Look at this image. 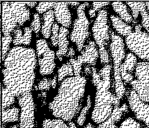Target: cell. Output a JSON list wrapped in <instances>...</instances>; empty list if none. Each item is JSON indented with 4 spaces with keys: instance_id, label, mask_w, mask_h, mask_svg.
Here are the masks:
<instances>
[{
    "instance_id": "obj_1",
    "label": "cell",
    "mask_w": 149,
    "mask_h": 128,
    "mask_svg": "<svg viewBox=\"0 0 149 128\" xmlns=\"http://www.w3.org/2000/svg\"><path fill=\"white\" fill-rule=\"evenodd\" d=\"M36 55L33 49L12 48L4 61L3 85L16 97L31 93L35 78Z\"/></svg>"
},
{
    "instance_id": "obj_2",
    "label": "cell",
    "mask_w": 149,
    "mask_h": 128,
    "mask_svg": "<svg viewBox=\"0 0 149 128\" xmlns=\"http://www.w3.org/2000/svg\"><path fill=\"white\" fill-rule=\"evenodd\" d=\"M86 84L85 77L73 76L65 78L57 95L49 104L52 114L65 122L72 120L81 108Z\"/></svg>"
},
{
    "instance_id": "obj_3",
    "label": "cell",
    "mask_w": 149,
    "mask_h": 128,
    "mask_svg": "<svg viewBox=\"0 0 149 128\" xmlns=\"http://www.w3.org/2000/svg\"><path fill=\"white\" fill-rule=\"evenodd\" d=\"M111 69V65L107 64L99 72L102 79L96 86L95 107L92 114V119L97 125L107 120L115 107L120 105L119 99L110 91Z\"/></svg>"
},
{
    "instance_id": "obj_4",
    "label": "cell",
    "mask_w": 149,
    "mask_h": 128,
    "mask_svg": "<svg viewBox=\"0 0 149 128\" xmlns=\"http://www.w3.org/2000/svg\"><path fill=\"white\" fill-rule=\"evenodd\" d=\"M30 13L26 3L3 2L2 4V32L10 36L12 32L30 20Z\"/></svg>"
},
{
    "instance_id": "obj_5",
    "label": "cell",
    "mask_w": 149,
    "mask_h": 128,
    "mask_svg": "<svg viewBox=\"0 0 149 128\" xmlns=\"http://www.w3.org/2000/svg\"><path fill=\"white\" fill-rule=\"evenodd\" d=\"M110 51L114 64V83L115 94L120 100L122 99L125 92V88L120 74V65L125 57L123 40L119 35L110 30Z\"/></svg>"
},
{
    "instance_id": "obj_6",
    "label": "cell",
    "mask_w": 149,
    "mask_h": 128,
    "mask_svg": "<svg viewBox=\"0 0 149 128\" xmlns=\"http://www.w3.org/2000/svg\"><path fill=\"white\" fill-rule=\"evenodd\" d=\"M125 43L132 53L149 62V35L142 31L140 24H136L135 31L126 37Z\"/></svg>"
},
{
    "instance_id": "obj_7",
    "label": "cell",
    "mask_w": 149,
    "mask_h": 128,
    "mask_svg": "<svg viewBox=\"0 0 149 128\" xmlns=\"http://www.w3.org/2000/svg\"><path fill=\"white\" fill-rule=\"evenodd\" d=\"M88 3H85L78 6L77 9L78 18L74 20L73 30L70 35V39L72 42L76 44L79 52H81L84 47L85 40L88 36L90 23L85 13V7L88 6Z\"/></svg>"
},
{
    "instance_id": "obj_8",
    "label": "cell",
    "mask_w": 149,
    "mask_h": 128,
    "mask_svg": "<svg viewBox=\"0 0 149 128\" xmlns=\"http://www.w3.org/2000/svg\"><path fill=\"white\" fill-rule=\"evenodd\" d=\"M135 75L136 79L130 83L133 90L144 102H149V62H140L136 64Z\"/></svg>"
},
{
    "instance_id": "obj_9",
    "label": "cell",
    "mask_w": 149,
    "mask_h": 128,
    "mask_svg": "<svg viewBox=\"0 0 149 128\" xmlns=\"http://www.w3.org/2000/svg\"><path fill=\"white\" fill-rule=\"evenodd\" d=\"M36 55L38 59L40 73L42 76L52 74L55 68L54 51L49 49L46 40L36 41Z\"/></svg>"
},
{
    "instance_id": "obj_10",
    "label": "cell",
    "mask_w": 149,
    "mask_h": 128,
    "mask_svg": "<svg viewBox=\"0 0 149 128\" xmlns=\"http://www.w3.org/2000/svg\"><path fill=\"white\" fill-rule=\"evenodd\" d=\"M93 38L99 48H105L110 38V30L108 25L107 11L103 9L98 11L97 18L92 27Z\"/></svg>"
},
{
    "instance_id": "obj_11",
    "label": "cell",
    "mask_w": 149,
    "mask_h": 128,
    "mask_svg": "<svg viewBox=\"0 0 149 128\" xmlns=\"http://www.w3.org/2000/svg\"><path fill=\"white\" fill-rule=\"evenodd\" d=\"M21 107L19 128H35V104L31 93L18 97Z\"/></svg>"
},
{
    "instance_id": "obj_12",
    "label": "cell",
    "mask_w": 149,
    "mask_h": 128,
    "mask_svg": "<svg viewBox=\"0 0 149 128\" xmlns=\"http://www.w3.org/2000/svg\"><path fill=\"white\" fill-rule=\"evenodd\" d=\"M99 55V52L96 47V44L91 41L81 52V54L77 57V59H71L69 62L73 66L74 76H80L81 65L87 64L90 65H95Z\"/></svg>"
},
{
    "instance_id": "obj_13",
    "label": "cell",
    "mask_w": 149,
    "mask_h": 128,
    "mask_svg": "<svg viewBox=\"0 0 149 128\" xmlns=\"http://www.w3.org/2000/svg\"><path fill=\"white\" fill-rule=\"evenodd\" d=\"M128 101L136 118L149 127V105L140 99L134 90L130 91Z\"/></svg>"
},
{
    "instance_id": "obj_14",
    "label": "cell",
    "mask_w": 149,
    "mask_h": 128,
    "mask_svg": "<svg viewBox=\"0 0 149 128\" xmlns=\"http://www.w3.org/2000/svg\"><path fill=\"white\" fill-rule=\"evenodd\" d=\"M68 5V2H58L53 8L56 20L67 28H70L72 24V16Z\"/></svg>"
},
{
    "instance_id": "obj_15",
    "label": "cell",
    "mask_w": 149,
    "mask_h": 128,
    "mask_svg": "<svg viewBox=\"0 0 149 128\" xmlns=\"http://www.w3.org/2000/svg\"><path fill=\"white\" fill-rule=\"evenodd\" d=\"M127 113H128V107L126 104H124L121 107H115L110 118L99 125L97 127L93 126L91 123H88L85 128H117L116 124L120 120L122 115Z\"/></svg>"
},
{
    "instance_id": "obj_16",
    "label": "cell",
    "mask_w": 149,
    "mask_h": 128,
    "mask_svg": "<svg viewBox=\"0 0 149 128\" xmlns=\"http://www.w3.org/2000/svg\"><path fill=\"white\" fill-rule=\"evenodd\" d=\"M69 34L68 29L65 27H61L60 28L58 36V50L56 52V56L60 61L63 60V57L67 55L68 52V46L69 42L67 36Z\"/></svg>"
},
{
    "instance_id": "obj_17",
    "label": "cell",
    "mask_w": 149,
    "mask_h": 128,
    "mask_svg": "<svg viewBox=\"0 0 149 128\" xmlns=\"http://www.w3.org/2000/svg\"><path fill=\"white\" fill-rule=\"evenodd\" d=\"M32 30L31 28L25 27L24 28V34L19 28L16 29L14 31V38L13 43L16 46L20 45H29L31 40Z\"/></svg>"
},
{
    "instance_id": "obj_18",
    "label": "cell",
    "mask_w": 149,
    "mask_h": 128,
    "mask_svg": "<svg viewBox=\"0 0 149 128\" xmlns=\"http://www.w3.org/2000/svg\"><path fill=\"white\" fill-rule=\"evenodd\" d=\"M110 19L114 29L118 32V34L127 37L133 32L132 27L120 18L115 15H111Z\"/></svg>"
},
{
    "instance_id": "obj_19",
    "label": "cell",
    "mask_w": 149,
    "mask_h": 128,
    "mask_svg": "<svg viewBox=\"0 0 149 128\" xmlns=\"http://www.w3.org/2000/svg\"><path fill=\"white\" fill-rule=\"evenodd\" d=\"M54 10H50L43 15V23L41 27V34L44 38H48L51 35L53 22L55 20Z\"/></svg>"
},
{
    "instance_id": "obj_20",
    "label": "cell",
    "mask_w": 149,
    "mask_h": 128,
    "mask_svg": "<svg viewBox=\"0 0 149 128\" xmlns=\"http://www.w3.org/2000/svg\"><path fill=\"white\" fill-rule=\"evenodd\" d=\"M112 6L114 11L117 13L120 18L127 23L134 22L132 16L130 14L127 6L123 2H113Z\"/></svg>"
},
{
    "instance_id": "obj_21",
    "label": "cell",
    "mask_w": 149,
    "mask_h": 128,
    "mask_svg": "<svg viewBox=\"0 0 149 128\" xmlns=\"http://www.w3.org/2000/svg\"><path fill=\"white\" fill-rule=\"evenodd\" d=\"M43 128H77L74 123L69 122L68 124L61 119H49L43 121L42 124Z\"/></svg>"
},
{
    "instance_id": "obj_22",
    "label": "cell",
    "mask_w": 149,
    "mask_h": 128,
    "mask_svg": "<svg viewBox=\"0 0 149 128\" xmlns=\"http://www.w3.org/2000/svg\"><path fill=\"white\" fill-rule=\"evenodd\" d=\"M136 58L132 53H129L126 55V58L124 62L120 65V71H125L130 74L132 73L136 66Z\"/></svg>"
},
{
    "instance_id": "obj_23",
    "label": "cell",
    "mask_w": 149,
    "mask_h": 128,
    "mask_svg": "<svg viewBox=\"0 0 149 128\" xmlns=\"http://www.w3.org/2000/svg\"><path fill=\"white\" fill-rule=\"evenodd\" d=\"M19 109L17 107H13L10 109L2 111V121L3 123L16 122L19 120Z\"/></svg>"
},
{
    "instance_id": "obj_24",
    "label": "cell",
    "mask_w": 149,
    "mask_h": 128,
    "mask_svg": "<svg viewBox=\"0 0 149 128\" xmlns=\"http://www.w3.org/2000/svg\"><path fill=\"white\" fill-rule=\"evenodd\" d=\"M15 97L5 87H2V111L6 110L13 104Z\"/></svg>"
},
{
    "instance_id": "obj_25",
    "label": "cell",
    "mask_w": 149,
    "mask_h": 128,
    "mask_svg": "<svg viewBox=\"0 0 149 128\" xmlns=\"http://www.w3.org/2000/svg\"><path fill=\"white\" fill-rule=\"evenodd\" d=\"M67 76L73 77L74 76V71L72 65L70 63V62L67 64H65L61 66V67L58 70V80L61 82L63 80V78Z\"/></svg>"
},
{
    "instance_id": "obj_26",
    "label": "cell",
    "mask_w": 149,
    "mask_h": 128,
    "mask_svg": "<svg viewBox=\"0 0 149 128\" xmlns=\"http://www.w3.org/2000/svg\"><path fill=\"white\" fill-rule=\"evenodd\" d=\"M91 105H92V101H91V97L90 96H88L87 97V100H86V104L85 106V107L83 108L81 110V112L80 113V115L79 117L77 119V123L79 126H83L86 120V114L88 112V110L91 107Z\"/></svg>"
},
{
    "instance_id": "obj_27",
    "label": "cell",
    "mask_w": 149,
    "mask_h": 128,
    "mask_svg": "<svg viewBox=\"0 0 149 128\" xmlns=\"http://www.w3.org/2000/svg\"><path fill=\"white\" fill-rule=\"evenodd\" d=\"M12 36H3L2 38V60L5 61L9 52L10 43L12 42Z\"/></svg>"
},
{
    "instance_id": "obj_28",
    "label": "cell",
    "mask_w": 149,
    "mask_h": 128,
    "mask_svg": "<svg viewBox=\"0 0 149 128\" xmlns=\"http://www.w3.org/2000/svg\"><path fill=\"white\" fill-rule=\"evenodd\" d=\"M126 3L130 6L132 10V16L134 19V21L137 19L139 13H140V10L142 6L144 5L145 2H128L127 1Z\"/></svg>"
},
{
    "instance_id": "obj_29",
    "label": "cell",
    "mask_w": 149,
    "mask_h": 128,
    "mask_svg": "<svg viewBox=\"0 0 149 128\" xmlns=\"http://www.w3.org/2000/svg\"><path fill=\"white\" fill-rule=\"evenodd\" d=\"M140 15L142 16V25L147 30L149 35V13L146 10L145 3L140 10Z\"/></svg>"
},
{
    "instance_id": "obj_30",
    "label": "cell",
    "mask_w": 149,
    "mask_h": 128,
    "mask_svg": "<svg viewBox=\"0 0 149 128\" xmlns=\"http://www.w3.org/2000/svg\"><path fill=\"white\" fill-rule=\"evenodd\" d=\"M56 2H40L36 7V11L40 14L45 13L48 11L52 10L56 5Z\"/></svg>"
},
{
    "instance_id": "obj_31",
    "label": "cell",
    "mask_w": 149,
    "mask_h": 128,
    "mask_svg": "<svg viewBox=\"0 0 149 128\" xmlns=\"http://www.w3.org/2000/svg\"><path fill=\"white\" fill-rule=\"evenodd\" d=\"M59 31H60V28L58 24L56 23L53 24V27H52V38L51 41L52 45L54 47H56L58 44V36H59Z\"/></svg>"
},
{
    "instance_id": "obj_32",
    "label": "cell",
    "mask_w": 149,
    "mask_h": 128,
    "mask_svg": "<svg viewBox=\"0 0 149 128\" xmlns=\"http://www.w3.org/2000/svg\"><path fill=\"white\" fill-rule=\"evenodd\" d=\"M119 128H141L140 124L135 119L131 118L126 119L122 124Z\"/></svg>"
},
{
    "instance_id": "obj_33",
    "label": "cell",
    "mask_w": 149,
    "mask_h": 128,
    "mask_svg": "<svg viewBox=\"0 0 149 128\" xmlns=\"http://www.w3.org/2000/svg\"><path fill=\"white\" fill-rule=\"evenodd\" d=\"M52 87V80L49 78H44L41 80L38 85L35 86V89L36 90H49Z\"/></svg>"
},
{
    "instance_id": "obj_34",
    "label": "cell",
    "mask_w": 149,
    "mask_h": 128,
    "mask_svg": "<svg viewBox=\"0 0 149 128\" xmlns=\"http://www.w3.org/2000/svg\"><path fill=\"white\" fill-rule=\"evenodd\" d=\"M31 28L35 34H38L41 29V21L40 15L38 13L34 15L33 21L31 24Z\"/></svg>"
},
{
    "instance_id": "obj_35",
    "label": "cell",
    "mask_w": 149,
    "mask_h": 128,
    "mask_svg": "<svg viewBox=\"0 0 149 128\" xmlns=\"http://www.w3.org/2000/svg\"><path fill=\"white\" fill-rule=\"evenodd\" d=\"M99 55L100 58V62L102 64H108L110 62L109 53L108 51L107 50L106 48H99L98 50Z\"/></svg>"
},
{
    "instance_id": "obj_36",
    "label": "cell",
    "mask_w": 149,
    "mask_h": 128,
    "mask_svg": "<svg viewBox=\"0 0 149 128\" xmlns=\"http://www.w3.org/2000/svg\"><path fill=\"white\" fill-rule=\"evenodd\" d=\"M92 84L96 87L97 85L98 84V82L101 80V77L100 76L99 73H97L96 68L94 67H92Z\"/></svg>"
},
{
    "instance_id": "obj_37",
    "label": "cell",
    "mask_w": 149,
    "mask_h": 128,
    "mask_svg": "<svg viewBox=\"0 0 149 128\" xmlns=\"http://www.w3.org/2000/svg\"><path fill=\"white\" fill-rule=\"evenodd\" d=\"M110 2H93L92 3V9L95 11H100L103 7L108 5Z\"/></svg>"
},
{
    "instance_id": "obj_38",
    "label": "cell",
    "mask_w": 149,
    "mask_h": 128,
    "mask_svg": "<svg viewBox=\"0 0 149 128\" xmlns=\"http://www.w3.org/2000/svg\"><path fill=\"white\" fill-rule=\"evenodd\" d=\"M74 53H75V52H74V50L73 47H70L68 50V52L67 53V57H72L74 55Z\"/></svg>"
},
{
    "instance_id": "obj_39",
    "label": "cell",
    "mask_w": 149,
    "mask_h": 128,
    "mask_svg": "<svg viewBox=\"0 0 149 128\" xmlns=\"http://www.w3.org/2000/svg\"><path fill=\"white\" fill-rule=\"evenodd\" d=\"M84 72L85 73L86 75H89L91 73H92V68H90V67L89 65H86L84 69Z\"/></svg>"
},
{
    "instance_id": "obj_40",
    "label": "cell",
    "mask_w": 149,
    "mask_h": 128,
    "mask_svg": "<svg viewBox=\"0 0 149 128\" xmlns=\"http://www.w3.org/2000/svg\"><path fill=\"white\" fill-rule=\"evenodd\" d=\"M56 86V76H55L53 79H52V87L53 89H55Z\"/></svg>"
},
{
    "instance_id": "obj_41",
    "label": "cell",
    "mask_w": 149,
    "mask_h": 128,
    "mask_svg": "<svg viewBox=\"0 0 149 128\" xmlns=\"http://www.w3.org/2000/svg\"><path fill=\"white\" fill-rule=\"evenodd\" d=\"M96 13H97V12L95 11L94 10H93L92 8V9H90V10H89V11H88L90 17L91 18H94L95 16V15H96Z\"/></svg>"
},
{
    "instance_id": "obj_42",
    "label": "cell",
    "mask_w": 149,
    "mask_h": 128,
    "mask_svg": "<svg viewBox=\"0 0 149 128\" xmlns=\"http://www.w3.org/2000/svg\"><path fill=\"white\" fill-rule=\"evenodd\" d=\"M36 4H37L36 2H33V3H26V6H30V7H31V8L34 7V6L36 5Z\"/></svg>"
},
{
    "instance_id": "obj_43",
    "label": "cell",
    "mask_w": 149,
    "mask_h": 128,
    "mask_svg": "<svg viewBox=\"0 0 149 128\" xmlns=\"http://www.w3.org/2000/svg\"><path fill=\"white\" fill-rule=\"evenodd\" d=\"M68 5H71L72 6H76L79 5V3L77 2H68Z\"/></svg>"
},
{
    "instance_id": "obj_44",
    "label": "cell",
    "mask_w": 149,
    "mask_h": 128,
    "mask_svg": "<svg viewBox=\"0 0 149 128\" xmlns=\"http://www.w3.org/2000/svg\"><path fill=\"white\" fill-rule=\"evenodd\" d=\"M145 4H146V10L148 11V13H149V2H145Z\"/></svg>"
},
{
    "instance_id": "obj_45",
    "label": "cell",
    "mask_w": 149,
    "mask_h": 128,
    "mask_svg": "<svg viewBox=\"0 0 149 128\" xmlns=\"http://www.w3.org/2000/svg\"><path fill=\"white\" fill-rule=\"evenodd\" d=\"M10 128H19V126H18V125H15V126H11V127H10Z\"/></svg>"
},
{
    "instance_id": "obj_46",
    "label": "cell",
    "mask_w": 149,
    "mask_h": 128,
    "mask_svg": "<svg viewBox=\"0 0 149 128\" xmlns=\"http://www.w3.org/2000/svg\"><path fill=\"white\" fill-rule=\"evenodd\" d=\"M2 128H6V126H5V124L3 123V125H2Z\"/></svg>"
}]
</instances>
